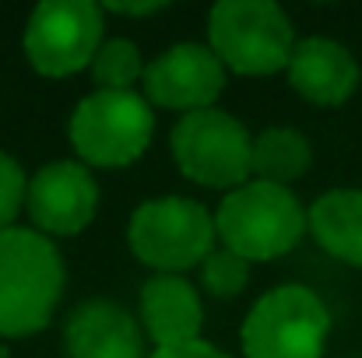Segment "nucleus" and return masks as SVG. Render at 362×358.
<instances>
[{"label": "nucleus", "mask_w": 362, "mask_h": 358, "mask_svg": "<svg viewBox=\"0 0 362 358\" xmlns=\"http://www.w3.org/2000/svg\"><path fill=\"white\" fill-rule=\"evenodd\" d=\"M64 292V260L35 229L0 232V338H28L49 327Z\"/></svg>", "instance_id": "nucleus-1"}, {"label": "nucleus", "mask_w": 362, "mask_h": 358, "mask_svg": "<svg viewBox=\"0 0 362 358\" xmlns=\"http://www.w3.org/2000/svg\"><path fill=\"white\" fill-rule=\"evenodd\" d=\"M165 4H110L113 14H151V11H162Z\"/></svg>", "instance_id": "nucleus-20"}, {"label": "nucleus", "mask_w": 362, "mask_h": 358, "mask_svg": "<svg viewBox=\"0 0 362 358\" xmlns=\"http://www.w3.org/2000/svg\"><path fill=\"white\" fill-rule=\"evenodd\" d=\"M208 39L222 67L246 74V78L288 71V60L296 49L292 21L274 0L215 4L208 18Z\"/></svg>", "instance_id": "nucleus-3"}, {"label": "nucleus", "mask_w": 362, "mask_h": 358, "mask_svg": "<svg viewBox=\"0 0 362 358\" xmlns=\"http://www.w3.org/2000/svg\"><path fill=\"white\" fill-rule=\"evenodd\" d=\"M92 78L99 92H134L137 81H144V60L141 49L130 39H110L99 46L92 60Z\"/></svg>", "instance_id": "nucleus-16"}, {"label": "nucleus", "mask_w": 362, "mask_h": 358, "mask_svg": "<svg viewBox=\"0 0 362 358\" xmlns=\"http://www.w3.org/2000/svg\"><path fill=\"white\" fill-rule=\"evenodd\" d=\"M306 229L310 222L296 193L288 186L260 183V179L229 190V197L218 204L215 215V232L222 246L240 253L250 263L285 256Z\"/></svg>", "instance_id": "nucleus-2"}, {"label": "nucleus", "mask_w": 362, "mask_h": 358, "mask_svg": "<svg viewBox=\"0 0 362 358\" xmlns=\"http://www.w3.org/2000/svg\"><path fill=\"white\" fill-rule=\"evenodd\" d=\"M246 281H250V260H243L240 253H233L226 246L222 249H211L208 260L201 263V285L211 295H218V299L240 295L243 288H246Z\"/></svg>", "instance_id": "nucleus-17"}, {"label": "nucleus", "mask_w": 362, "mask_h": 358, "mask_svg": "<svg viewBox=\"0 0 362 358\" xmlns=\"http://www.w3.org/2000/svg\"><path fill=\"white\" fill-rule=\"evenodd\" d=\"M71 358H144L141 327L117 302H81L67 320Z\"/></svg>", "instance_id": "nucleus-13"}, {"label": "nucleus", "mask_w": 362, "mask_h": 358, "mask_svg": "<svg viewBox=\"0 0 362 358\" xmlns=\"http://www.w3.org/2000/svg\"><path fill=\"white\" fill-rule=\"evenodd\" d=\"M155 113L137 92H92L71 117V144L85 165L123 169L151 141Z\"/></svg>", "instance_id": "nucleus-6"}, {"label": "nucleus", "mask_w": 362, "mask_h": 358, "mask_svg": "<svg viewBox=\"0 0 362 358\" xmlns=\"http://www.w3.org/2000/svg\"><path fill=\"white\" fill-rule=\"evenodd\" d=\"M141 323L158 348L197 341L204 327L197 288L176 274H155L141 288Z\"/></svg>", "instance_id": "nucleus-12"}, {"label": "nucleus", "mask_w": 362, "mask_h": 358, "mask_svg": "<svg viewBox=\"0 0 362 358\" xmlns=\"http://www.w3.org/2000/svg\"><path fill=\"white\" fill-rule=\"evenodd\" d=\"M313 239L352 267H362V190H327L306 211Z\"/></svg>", "instance_id": "nucleus-14"}, {"label": "nucleus", "mask_w": 362, "mask_h": 358, "mask_svg": "<svg viewBox=\"0 0 362 358\" xmlns=\"http://www.w3.org/2000/svg\"><path fill=\"white\" fill-rule=\"evenodd\" d=\"M215 218L204 204L190 197H155L144 201L127 225V242L134 256L162 274L187 270L208 260L215 249Z\"/></svg>", "instance_id": "nucleus-5"}, {"label": "nucleus", "mask_w": 362, "mask_h": 358, "mask_svg": "<svg viewBox=\"0 0 362 358\" xmlns=\"http://www.w3.org/2000/svg\"><path fill=\"white\" fill-rule=\"evenodd\" d=\"M288 85L313 106H341L359 88L356 56L334 39H303L288 60Z\"/></svg>", "instance_id": "nucleus-11"}, {"label": "nucleus", "mask_w": 362, "mask_h": 358, "mask_svg": "<svg viewBox=\"0 0 362 358\" xmlns=\"http://www.w3.org/2000/svg\"><path fill=\"white\" fill-rule=\"evenodd\" d=\"M25 197H28V179L21 165L0 151V232L14 229V218L25 208Z\"/></svg>", "instance_id": "nucleus-18"}, {"label": "nucleus", "mask_w": 362, "mask_h": 358, "mask_svg": "<svg viewBox=\"0 0 362 358\" xmlns=\"http://www.w3.org/2000/svg\"><path fill=\"white\" fill-rule=\"evenodd\" d=\"M103 46V11L92 0H42L25 25V56L42 78L92 67Z\"/></svg>", "instance_id": "nucleus-8"}, {"label": "nucleus", "mask_w": 362, "mask_h": 358, "mask_svg": "<svg viewBox=\"0 0 362 358\" xmlns=\"http://www.w3.org/2000/svg\"><path fill=\"white\" fill-rule=\"evenodd\" d=\"M28 218L42 236H78L92 225L99 208V186L81 162H49L42 165L25 197Z\"/></svg>", "instance_id": "nucleus-10"}, {"label": "nucleus", "mask_w": 362, "mask_h": 358, "mask_svg": "<svg viewBox=\"0 0 362 358\" xmlns=\"http://www.w3.org/2000/svg\"><path fill=\"white\" fill-rule=\"evenodd\" d=\"M169 148L183 176L211 190H236L253 172V137L240 119L215 106L180 117Z\"/></svg>", "instance_id": "nucleus-7"}, {"label": "nucleus", "mask_w": 362, "mask_h": 358, "mask_svg": "<svg viewBox=\"0 0 362 358\" xmlns=\"http://www.w3.org/2000/svg\"><path fill=\"white\" fill-rule=\"evenodd\" d=\"M310 162H313L310 141L292 126H267L264 133L253 137V176L260 183L285 186L306 176Z\"/></svg>", "instance_id": "nucleus-15"}, {"label": "nucleus", "mask_w": 362, "mask_h": 358, "mask_svg": "<svg viewBox=\"0 0 362 358\" xmlns=\"http://www.w3.org/2000/svg\"><path fill=\"white\" fill-rule=\"evenodd\" d=\"M0 358H11V352H7V348H4V345H0Z\"/></svg>", "instance_id": "nucleus-21"}, {"label": "nucleus", "mask_w": 362, "mask_h": 358, "mask_svg": "<svg viewBox=\"0 0 362 358\" xmlns=\"http://www.w3.org/2000/svg\"><path fill=\"white\" fill-rule=\"evenodd\" d=\"M331 334V313L317 292L281 285L257 299L243 320L246 358H320Z\"/></svg>", "instance_id": "nucleus-4"}, {"label": "nucleus", "mask_w": 362, "mask_h": 358, "mask_svg": "<svg viewBox=\"0 0 362 358\" xmlns=\"http://www.w3.org/2000/svg\"><path fill=\"white\" fill-rule=\"evenodd\" d=\"M222 88H226V67L211 53V46L180 42L158 53L144 67V95L162 109H180L183 117L211 109Z\"/></svg>", "instance_id": "nucleus-9"}, {"label": "nucleus", "mask_w": 362, "mask_h": 358, "mask_svg": "<svg viewBox=\"0 0 362 358\" xmlns=\"http://www.w3.org/2000/svg\"><path fill=\"white\" fill-rule=\"evenodd\" d=\"M151 358H229L226 352H218L208 341H187V345H169V348H155Z\"/></svg>", "instance_id": "nucleus-19"}]
</instances>
